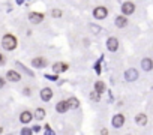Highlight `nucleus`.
I'll return each instance as SVG.
<instances>
[{
    "label": "nucleus",
    "mask_w": 153,
    "mask_h": 135,
    "mask_svg": "<svg viewBox=\"0 0 153 135\" xmlns=\"http://www.w3.org/2000/svg\"><path fill=\"white\" fill-rule=\"evenodd\" d=\"M21 132H23V134H26V135H29V134H32V131H30V129H23Z\"/></svg>",
    "instance_id": "b1692460"
},
{
    "label": "nucleus",
    "mask_w": 153,
    "mask_h": 135,
    "mask_svg": "<svg viewBox=\"0 0 153 135\" xmlns=\"http://www.w3.org/2000/svg\"><path fill=\"white\" fill-rule=\"evenodd\" d=\"M33 119V114L30 113V111H23L21 113V116H20V122L21 123H24V125H27V123H30V120Z\"/></svg>",
    "instance_id": "4468645a"
},
{
    "label": "nucleus",
    "mask_w": 153,
    "mask_h": 135,
    "mask_svg": "<svg viewBox=\"0 0 153 135\" xmlns=\"http://www.w3.org/2000/svg\"><path fill=\"white\" fill-rule=\"evenodd\" d=\"M68 110H69V102H68V101H60V102L56 105V111H57V113H62V114H63V113H66Z\"/></svg>",
    "instance_id": "9b49d317"
},
{
    "label": "nucleus",
    "mask_w": 153,
    "mask_h": 135,
    "mask_svg": "<svg viewBox=\"0 0 153 135\" xmlns=\"http://www.w3.org/2000/svg\"><path fill=\"white\" fill-rule=\"evenodd\" d=\"M29 20H30V23H33V24H39V23L44 20V14H41V12H32V14L29 15Z\"/></svg>",
    "instance_id": "0eeeda50"
},
{
    "label": "nucleus",
    "mask_w": 153,
    "mask_h": 135,
    "mask_svg": "<svg viewBox=\"0 0 153 135\" xmlns=\"http://www.w3.org/2000/svg\"><path fill=\"white\" fill-rule=\"evenodd\" d=\"M68 102H69V108H78L80 107V102H78V99L77 98H71V99H68Z\"/></svg>",
    "instance_id": "a211bd4d"
},
{
    "label": "nucleus",
    "mask_w": 153,
    "mask_h": 135,
    "mask_svg": "<svg viewBox=\"0 0 153 135\" xmlns=\"http://www.w3.org/2000/svg\"><path fill=\"white\" fill-rule=\"evenodd\" d=\"M107 15H108V9H107V8H104V6L95 8L93 17L96 18V20H104V18H107Z\"/></svg>",
    "instance_id": "f03ea898"
},
{
    "label": "nucleus",
    "mask_w": 153,
    "mask_h": 135,
    "mask_svg": "<svg viewBox=\"0 0 153 135\" xmlns=\"http://www.w3.org/2000/svg\"><path fill=\"white\" fill-rule=\"evenodd\" d=\"M32 65L35 68H45L47 66V59H44V57H36L32 60Z\"/></svg>",
    "instance_id": "ddd939ff"
},
{
    "label": "nucleus",
    "mask_w": 153,
    "mask_h": 135,
    "mask_svg": "<svg viewBox=\"0 0 153 135\" xmlns=\"http://www.w3.org/2000/svg\"><path fill=\"white\" fill-rule=\"evenodd\" d=\"M35 117L38 120H42L44 117H45V110H44V108H38V110L35 111Z\"/></svg>",
    "instance_id": "6ab92c4d"
},
{
    "label": "nucleus",
    "mask_w": 153,
    "mask_h": 135,
    "mask_svg": "<svg viewBox=\"0 0 153 135\" xmlns=\"http://www.w3.org/2000/svg\"><path fill=\"white\" fill-rule=\"evenodd\" d=\"M125 78H126V81H135V80L138 78V71L134 69V68L128 69V71L125 72Z\"/></svg>",
    "instance_id": "20e7f679"
},
{
    "label": "nucleus",
    "mask_w": 153,
    "mask_h": 135,
    "mask_svg": "<svg viewBox=\"0 0 153 135\" xmlns=\"http://www.w3.org/2000/svg\"><path fill=\"white\" fill-rule=\"evenodd\" d=\"M47 78H50V80H57V77L56 75H45Z\"/></svg>",
    "instance_id": "393cba45"
},
{
    "label": "nucleus",
    "mask_w": 153,
    "mask_h": 135,
    "mask_svg": "<svg viewBox=\"0 0 153 135\" xmlns=\"http://www.w3.org/2000/svg\"><path fill=\"white\" fill-rule=\"evenodd\" d=\"M107 48L110 51H117V48H119V41L116 38H110L107 41Z\"/></svg>",
    "instance_id": "f8f14e48"
},
{
    "label": "nucleus",
    "mask_w": 153,
    "mask_h": 135,
    "mask_svg": "<svg viewBox=\"0 0 153 135\" xmlns=\"http://www.w3.org/2000/svg\"><path fill=\"white\" fill-rule=\"evenodd\" d=\"M116 26L119 27V29H123V27L128 26V18H126L125 15H119V17H116Z\"/></svg>",
    "instance_id": "1a4fd4ad"
},
{
    "label": "nucleus",
    "mask_w": 153,
    "mask_h": 135,
    "mask_svg": "<svg viewBox=\"0 0 153 135\" xmlns=\"http://www.w3.org/2000/svg\"><path fill=\"white\" fill-rule=\"evenodd\" d=\"M134 11H135V5H134L132 2H125V3L122 5V12H123V15H131V14H134Z\"/></svg>",
    "instance_id": "7ed1b4c3"
},
{
    "label": "nucleus",
    "mask_w": 153,
    "mask_h": 135,
    "mask_svg": "<svg viewBox=\"0 0 153 135\" xmlns=\"http://www.w3.org/2000/svg\"><path fill=\"white\" fill-rule=\"evenodd\" d=\"M3 86H5V80L0 77V89H3Z\"/></svg>",
    "instance_id": "5701e85b"
},
{
    "label": "nucleus",
    "mask_w": 153,
    "mask_h": 135,
    "mask_svg": "<svg viewBox=\"0 0 153 135\" xmlns=\"http://www.w3.org/2000/svg\"><path fill=\"white\" fill-rule=\"evenodd\" d=\"M51 15H53L54 18H60V17H62V11H60V9H53V11H51Z\"/></svg>",
    "instance_id": "412c9836"
},
{
    "label": "nucleus",
    "mask_w": 153,
    "mask_h": 135,
    "mask_svg": "<svg viewBox=\"0 0 153 135\" xmlns=\"http://www.w3.org/2000/svg\"><path fill=\"white\" fill-rule=\"evenodd\" d=\"M90 99H92V101H95V102L101 101V93H99V92H96V90H93V92L90 93Z\"/></svg>",
    "instance_id": "aec40b11"
},
{
    "label": "nucleus",
    "mask_w": 153,
    "mask_h": 135,
    "mask_svg": "<svg viewBox=\"0 0 153 135\" xmlns=\"http://www.w3.org/2000/svg\"><path fill=\"white\" fill-rule=\"evenodd\" d=\"M24 93H26V95H30V90H29V87H26V90H24Z\"/></svg>",
    "instance_id": "a878e982"
},
{
    "label": "nucleus",
    "mask_w": 153,
    "mask_h": 135,
    "mask_svg": "<svg viewBox=\"0 0 153 135\" xmlns=\"http://www.w3.org/2000/svg\"><path fill=\"white\" fill-rule=\"evenodd\" d=\"M17 38L14 35H5L3 36V39H2V45H3V48L8 50V51H12L17 48Z\"/></svg>",
    "instance_id": "f257e3e1"
},
{
    "label": "nucleus",
    "mask_w": 153,
    "mask_h": 135,
    "mask_svg": "<svg viewBox=\"0 0 153 135\" xmlns=\"http://www.w3.org/2000/svg\"><path fill=\"white\" fill-rule=\"evenodd\" d=\"M3 63H5V57H3V54H2V53H0V66H2V65H3Z\"/></svg>",
    "instance_id": "4be33fe9"
},
{
    "label": "nucleus",
    "mask_w": 153,
    "mask_h": 135,
    "mask_svg": "<svg viewBox=\"0 0 153 135\" xmlns=\"http://www.w3.org/2000/svg\"><path fill=\"white\" fill-rule=\"evenodd\" d=\"M6 78H8L9 81H14V83H17V81L21 80V75L18 74L17 71H8V72H6Z\"/></svg>",
    "instance_id": "9d476101"
},
{
    "label": "nucleus",
    "mask_w": 153,
    "mask_h": 135,
    "mask_svg": "<svg viewBox=\"0 0 153 135\" xmlns=\"http://www.w3.org/2000/svg\"><path fill=\"white\" fill-rule=\"evenodd\" d=\"M123 123H125L123 114H116V116L113 117V126H114V128H122Z\"/></svg>",
    "instance_id": "6e6552de"
},
{
    "label": "nucleus",
    "mask_w": 153,
    "mask_h": 135,
    "mask_svg": "<svg viewBox=\"0 0 153 135\" xmlns=\"http://www.w3.org/2000/svg\"><path fill=\"white\" fill-rule=\"evenodd\" d=\"M135 122H137V125H140V126H146L147 125V116L144 113L137 114V116H135Z\"/></svg>",
    "instance_id": "2eb2a0df"
},
{
    "label": "nucleus",
    "mask_w": 153,
    "mask_h": 135,
    "mask_svg": "<svg viewBox=\"0 0 153 135\" xmlns=\"http://www.w3.org/2000/svg\"><path fill=\"white\" fill-rule=\"evenodd\" d=\"M141 68L144 71H152L153 69V60L152 59H143L141 60Z\"/></svg>",
    "instance_id": "dca6fc26"
},
{
    "label": "nucleus",
    "mask_w": 153,
    "mask_h": 135,
    "mask_svg": "<svg viewBox=\"0 0 153 135\" xmlns=\"http://www.w3.org/2000/svg\"><path fill=\"white\" fill-rule=\"evenodd\" d=\"M53 69H54V72H56V74H59V72L68 71V69H69V65H68V63H65V62H57V63H54Z\"/></svg>",
    "instance_id": "39448f33"
},
{
    "label": "nucleus",
    "mask_w": 153,
    "mask_h": 135,
    "mask_svg": "<svg viewBox=\"0 0 153 135\" xmlns=\"http://www.w3.org/2000/svg\"><path fill=\"white\" fill-rule=\"evenodd\" d=\"M105 83H104V81H96V84H95V90H96V92H99V93H104L105 92Z\"/></svg>",
    "instance_id": "f3484780"
},
{
    "label": "nucleus",
    "mask_w": 153,
    "mask_h": 135,
    "mask_svg": "<svg viewBox=\"0 0 153 135\" xmlns=\"http://www.w3.org/2000/svg\"><path fill=\"white\" fill-rule=\"evenodd\" d=\"M51 98H53V90L50 87H45V89L41 90V99L44 102H48Z\"/></svg>",
    "instance_id": "423d86ee"
}]
</instances>
